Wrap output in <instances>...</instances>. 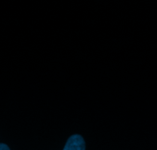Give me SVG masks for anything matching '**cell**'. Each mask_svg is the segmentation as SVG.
<instances>
[{"label": "cell", "mask_w": 157, "mask_h": 150, "mask_svg": "<svg viewBox=\"0 0 157 150\" xmlns=\"http://www.w3.org/2000/svg\"><path fill=\"white\" fill-rule=\"evenodd\" d=\"M0 150H10V148L5 144H0Z\"/></svg>", "instance_id": "7a4b0ae2"}, {"label": "cell", "mask_w": 157, "mask_h": 150, "mask_svg": "<svg viewBox=\"0 0 157 150\" xmlns=\"http://www.w3.org/2000/svg\"><path fill=\"white\" fill-rule=\"evenodd\" d=\"M85 142L82 136L73 135L68 139L63 150H85Z\"/></svg>", "instance_id": "6da1fadb"}]
</instances>
